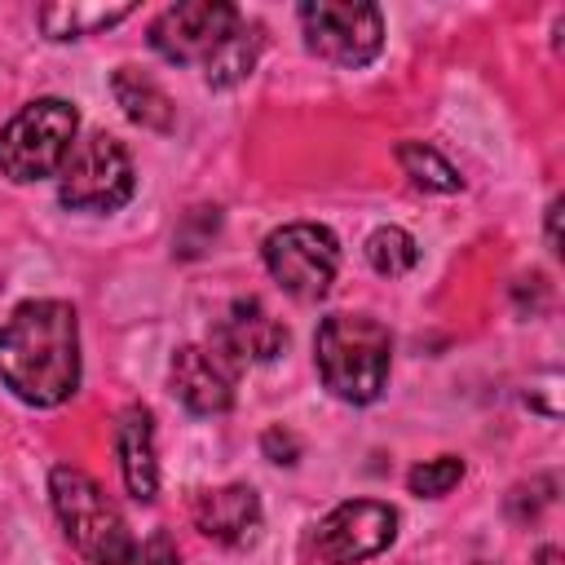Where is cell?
Returning <instances> with one entry per match:
<instances>
[{
  "instance_id": "603a6c76",
  "label": "cell",
  "mask_w": 565,
  "mask_h": 565,
  "mask_svg": "<svg viewBox=\"0 0 565 565\" xmlns=\"http://www.w3.org/2000/svg\"><path fill=\"white\" fill-rule=\"evenodd\" d=\"M539 565H561V547H543L539 552Z\"/></svg>"
},
{
  "instance_id": "5bb4252c",
  "label": "cell",
  "mask_w": 565,
  "mask_h": 565,
  "mask_svg": "<svg viewBox=\"0 0 565 565\" xmlns=\"http://www.w3.org/2000/svg\"><path fill=\"white\" fill-rule=\"evenodd\" d=\"M110 93H115V102L124 106V115H128L132 124H141V128L168 132V128L177 124V106L168 102V93H163L150 75H141L137 66H119V71L110 75Z\"/></svg>"
},
{
  "instance_id": "2e32d148",
  "label": "cell",
  "mask_w": 565,
  "mask_h": 565,
  "mask_svg": "<svg viewBox=\"0 0 565 565\" xmlns=\"http://www.w3.org/2000/svg\"><path fill=\"white\" fill-rule=\"evenodd\" d=\"M256 57H260V26L243 18V22L230 31V40L207 57L203 75H207V84H212V88H230V84H238V79H247V75H252Z\"/></svg>"
},
{
  "instance_id": "4fadbf2b",
  "label": "cell",
  "mask_w": 565,
  "mask_h": 565,
  "mask_svg": "<svg viewBox=\"0 0 565 565\" xmlns=\"http://www.w3.org/2000/svg\"><path fill=\"white\" fill-rule=\"evenodd\" d=\"M115 455L124 486L137 503H150L159 490V463H154V419L146 406H124L115 424Z\"/></svg>"
},
{
  "instance_id": "d6986e66",
  "label": "cell",
  "mask_w": 565,
  "mask_h": 565,
  "mask_svg": "<svg viewBox=\"0 0 565 565\" xmlns=\"http://www.w3.org/2000/svg\"><path fill=\"white\" fill-rule=\"evenodd\" d=\"M459 481H463V459H455V455L424 459V463H415V468L406 472V486H411V494H419V499H441V494H450Z\"/></svg>"
},
{
  "instance_id": "ffe728a7",
  "label": "cell",
  "mask_w": 565,
  "mask_h": 565,
  "mask_svg": "<svg viewBox=\"0 0 565 565\" xmlns=\"http://www.w3.org/2000/svg\"><path fill=\"white\" fill-rule=\"evenodd\" d=\"M260 450H265L274 463H296V459H300V441H296L287 428H265Z\"/></svg>"
},
{
  "instance_id": "3957f363",
  "label": "cell",
  "mask_w": 565,
  "mask_h": 565,
  "mask_svg": "<svg viewBox=\"0 0 565 565\" xmlns=\"http://www.w3.org/2000/svg\"><path fill=\"white\" fill-rule=\"evenodd\" d=\"M49 494H53V512H57L71 547L88 565H137L141 552H137L128 521L119 516V508L106 499V490L88 472L57 463L49 472Z\"/></svg>"
},
{
  "instance_id": "44dd1931",
  "label": "cell",
  "mask_w": 565,
  "mask_h": 565,
  "mask_svg": "<svg viewBox=\"0 0 565 565\" xmlns=\"http://www.w3.org/2000/svg\"><path fill=\"white\" fill-rule=\"evenodd\" d=\"M141 561H146V565H181V556H177V547H172V539H168L163 530H159V534H150V543H146Z\"/></svg>"
},
{
  "instance_id": "30bf717a",
  "label": "cell",
  "mask_w": 565,
  "mask_h": 565,
  "mask_svg": "<svg viewBox=\"0 0 565 565\" xmlns=\"http://www.w3.org/2000/svg\"><path fill=\"white\" fill-rule=\"evenodd\" d=\"M168 384L177 402L194 415H221L234 406V362L212 344H185L172 353Z\"/></svg>"
},
{
  "instance_id": "ba28073f",
  "label": "cell",
  "mask_w": 565,
  "mask_h": 565,
  "mask_svg": "<svg viewBox=\"0 0 565 565\" xmlns=\"http://www.w3.org/2000/svg\"><path fill=\"white\" fill-rule=\"evenodd\" d=\"M243 22V13L225 0H190V4H168L154 22H150V49L163 62L190 66L203 62L230 40V31Z\"/></svg>"
},
{
  "instance_id": "7402d4cb",
  "label": "cell",
  "mask_w": 565,
  "mask_h": 565,
  "mask_svg": "<svg viewBox=\"0 0 565 565\" xmlns=\"http://www.w3.org/2000/svg\"><path fill=\"white\" fill-rule=\"evenodd\" d=\"M556 216H561V199L547 207V243H552V252H556V243H561V238H556Z\"/></svg>"
},
{
  "instance_id": "7c38bea8",
  "label": "cell",
  "mask_w": 565,
  "mask_h": 565,
  "mask_svg": "<svg viewBox=\"0 0 565 565\" xmlns=\"http://www.w3.org/2000/svg\"><path fill=\"white\" fill-rule=\"evenodd\" d=\"M194 525L225 547H247L260 534V499L252 486H221L194 499Z\"/></svg>"
},
{
  "instance_id": "6da1fadb",
  "label": "cell",
  "mask_w": 565,
  "mask_h": 565,
  "mask_svg": "<svg viewBox=\"0 0 565 565\" xmlns=\"http://www.w3.org/2000/svg\"><path fill=\"white\" fill-rule=\"evenodd\" d=\"M0 380L26 406H62L79 388V318L66 300H26L0 322Z\"/></svg>"
},
{
  "instance_id": "8992f818",
  "label": "cell",
  "mask_w": 565,
  "mask_h": 565,
  "mask_svg": "<svg viewBox=\"0 0 565 565\" xmlns=\"http://www.w3.org/2000/svg\"><path fill=\"white\" fill-rule=\"evenodd\" d=\"M265 269L274 274V282L296 296V300H318L331 291L335 269H340V243L327 225L313 221H291L282 230H274L260 247Z\"/></svg>"
},
{
  "instance_id": "9a60e30c",
  "label": "cell",
  "mask_w": 565,
  "mask_h": 565,
  "mask_svg": "<svg viewBox=\"0 0 565 565\" xmlns=\"http://www.w3.org/2000/svg\"><path fill=\"white\" fill-rule=\"evenodd\" d=\"M128 13H132V4H40L35 18L49 40H79V35L124 22Z\"/></svg>"
},
{
  "instance_id": "9c48e42d",
  "label": "cell",
  "mask_w": 565,
  "mask_h": 565,
  "mask_svg": "<svg viewBox=\"0 0 565 565\" xmlns=\"http://www.w3.org/2000/svg\"><path fill=\"white\" fill-rule=\"evenodd\" d=\"M393 539H397V512L388 503H380V499H349V503L331 508L318 521L313 547L331 565H353V561L380 556Z\"/></svg>"
},
{
  "instance_id": "7a4b0ae2",
  "label": "cell",
  "mask_w": 565,
  "mask_h": 565,
  "mask_svg": "<svg viewBox=\"0 0 565 565\" xmlns=\"http://www.w3.org/2000/svg\"><path fill=\"white\" fill-rule=\"evenodd\" d=\"M313 362L322 384L353 406H366L384 393L393 366V335L371 313H331L313 335Z\"/></svg>"
},
{
  "instance_id": "52a82bcc",
  "label": "cell",
  "mask_w": 565,
  "mask_h": 565,
  "mask_svg": "<svg viewBox=\"0 0 565 565\" xmlns=\"http://www.w3.org/2000/svg\"><path fill=\"white\" fill-rule=\"evenodd\" d=\"M305 49L331 66H366L384 44V18L362 0H309L300 4Z\"/></svg>"
},
{
  "instance_id": "5b68a950",
  "label": "cell",
  "mask_w": 565,
  "mask_h": 565,
  "mask_svg": "<svg viewBox=\"0 0 565 565\" xmlns=\"http://www.w3.org/2000/svg\"><path fill=\"white\" fill-rule=\"evenodd\" d=\"M132 159L106 132H88L84 141H75L57 172V199L75 212H115L132 199Z\"/></svg>"
},
{
  "instance_id": "8fae6325",
  "label": "cell",
  "mask_w": 565,
  "mask_h": 565,
  "mask_svg": "<svg viewBox=\"0 0 565 565\" xmlns=\"http://www.w3.org/2000/svg\"><path fill=\"white\" fill-rule=\"evenodd\" d=\"M282 344H287V327L256 296L234 300L221 313L216 331H212V349L225 353L234 366H243V362H269V358L282 353Z\"/></svg>"
},
{
  "instance_id": "ac0fdd59",
  "label": "cell",
  "mask_w": 565,
  "mask_h": 565,
  "mask_svg": "<svg viewBox=\"0 0 565 565\" xmlns=\"http://www.w3.org/2000/svg\"><path fill=\"white\" fill-rule=\"evenodd\" d=\"M362 252H366L371 269L384 274V278H402V274H411V269L419 265V247H415V238H411L406 230H397V225H380V230H371V238H366Z\"/></svg>"
},
{
  "instance_id": "277c9868",
  "label": "cell",
  "mask_w": 565,
  "mask_h": 565,
  "mask_svg": "<svg viewBox=\"0 0 565 565\" xmlns=\"http://www.w3.org/2000/svg\"><path fill=\"white\" fill-rule=\"evenodd\" d=\"M75 128H79V115L62 97H40L22 106L0 128V172L18 185L57 177L75 146Z\"/></svg>"
},
{
  "instance_id": "e0dca14e",
  "label": "cell",
  "mask_w": 565,
  "mask_h": 565,
  "mask_svg": "<svg viewBox=\"0 0 565 565\" xmlns=\"http://www.w3.org/2000/svg\"><path fill=\"white\" fill-rule=\"evenodd\" d=\"M397 163H402V172H406L419 190L455 194V190L463 185L459 168H455L450 159H441V154H437L433 146H424V141H402V146H397Z\"/></svg>"
}]
</instances>
